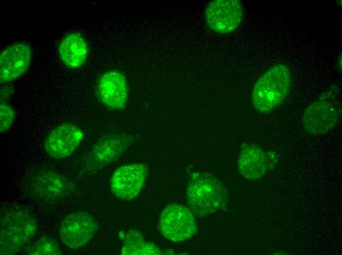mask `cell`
<instances>
[{"instance_id":"cell-1","label":"cell","mask_w":342,"mask_h":255,"mask_svg":"<svg viewBox=\"0 0 342 255\" xmlns=\"http://www.w3.org/2000/svg\"><path fill=\"white\" fill-rule=\"evenodd\" d=\"M37 220L23 206L8 204L0 212V255H12L21 249L35 235Z\"/></svg>"},{"instance_id":"cell-2","label":"cell","mask_w":342,"mask_h":255,"mask_svg":"<svg viewBox=\"0 0 342 255\" xmlns=\"http://www.w3.org/2000/svg\"><path fill=\"white\" fill-rule=\"evenodd\" d=\"M228 201L225 186L208 172H196L189 180L186 202L194 215L204 217L224 208Z\"/></svg>"},{"instance_id":"cell-3","label":"cell","mask_w":342,"mask_h":255,"mask_svg":"<svg viewBox=\"0 0 342 255\" xmlns=\"http://www.w3.org/2000/svg\"><path fill=\"white\" fill-rule=\"evenodd\" d=\"M291 75L288 66L278 63L270 67L256 82L252 94L254 108L269 113L287 98L291 89Z\"/></svg>"},{"instance_id":"cell-4","label":"cell","mask_w":342,"mask_h":255,"mask_svg":"<svg viewBox=\"0 0 342 255\" xmlns=\"http://www.w3.org/2000/svg\"><path fill=\"white\" fill-rule=\"evenodd\" d=\"M27 195L33 200L47 204L61 202L72 190V184L62 174L47 168L31 172L25 183Z\"/></svg>"},{"instance_id":"cell-5","label":"cell","mask_w":342,"mask_h":255,"mask_svg":"<svg viewBox=\"0 0 342 255\" xmlns=\"http://www.w3.org/2000/svg\"><path fill=\"white\" fill-rule=\"evenodd\" d=\"M158 227L163 236L174 242H181L190 239L198 230L192 212L177 204H171L164 209Z\"/></svg>"},{"instance_id":"cell-6","label":"cell","mask_w":342,"mask_h":255,"mask_svg":"<svg viewBox=\"0 0 342 255\" xmlns=\"http://www.w3.org/2000/svg\"><path fill=\"white\" fill-rule=\"evenodd\" d=\"M98 226L94 218L84 211L71 213L62 220L59 233L68 247L78 249L86 245L94 236Z\"/></svg>"},{"instance_id":"cell-7","label":"cell","mask_w":342,"mask_h":255,"mask_svg":"<svg viewBox=\"0 0 342 255\" xmlns=\"http://www.w3.org/2000/svg\"><path fill=\"white\" fill-rule=\"evenodd\" d=\"M243 16L242 4L238 0H214L205 10V19L209 28L219 34L234 31L240 25Z\"/></svg>"},{"instance_id":"cell-8","label":"cell","mask_w":342,"mask_h":255,"mask_svg":"<svg viewBox=\"0 0 342 255\" xmlns=\"http://www.w3.org/2000/svg\"><path fill=\"white\" fill-rule=\"evenodd\" d=\"M147 172V167L142 163H131L120 166L111 178V191L122 200L135 199L144 185Z\"/></svg>"},{"instance_id":"cell-9","label":"cell","mask_w":342,"mask_h":255,"mask_svg":"<svg viewBox=\"0 0 342 255\" xmlns=\"http://www.w3.org/2000/svg\"><path fill=\"white\" fill-rule=\"evenodd\" d=\"M278 161L273 151L265 152L255 144H245L241 148L237 166L239 172L246 178L259 179L268 170H272Z\"/></svg>"},{"instance_id":"cell-10","label":"cell","mask_w":342,"mask_h":255,"mask_svg":"<svg viewBox=\"0 0 342 255\" xmlns=\"http://www.w3.org/2000/svg\"><path fill=\"white\" fill-rule=\"evenodd\" d=\"M84 137L82 130L71 123H64L54 128L46 136L43 147L46 153L55 159L71 155Z\"/></svg>"},{"instance_id":"cell-11","label":"cell","mask_w":342,"mask_h":255,"mask_svg":"<svg viewBox=\"0 0 342 255\" xmlns=\"http://www.w3.org/2000/svg\"><path fill=\"white\" fill-rule=\"evenodd\" d=\"M126 135L105 136L93 146L86 162L88 172H95L117 160L131 143Z\"/></svg>"},{"instance_id":"cell-12","label":"cell","mask_w":342,"mask_h":255,"mask_svg":"<svg viewBox=\"0 0 342 255\" xmlns=\"http://www.w3.org/2000/svg\"><path fill=\"white\" fill-rule=\"evenodd\" d=\"M31 58L28 44L19 42L4 49L0 54V82L6 83L23 75L28 69Z\"/></svg>"},{"instance_id":"cell-13","label":"cell","mask_w":342,"mask_h":255,"mask_svg":"<svg viewBox=\"0 0 342 255\" xmlns=\"http://www.w3.org/2000/svg\"><path fill=\"white\" fill-rule=\"evenodd\" d=\"M338 119L336 107L324 100H317L305 110L302 122L305 130L312 134H322L330 130Z\"/></svg>"},{"instance_id":"cell-14","label":"cell","mask_w":342,"mask_h":255,"mask_svg":"<svg viewBox=\"0 0 342 255\" xmlns=\"http://www.w3.org/2000/svg\"><path fill=\"white\" fill-rule=\"evenodd\" d=\"M98 91L103 102L114 109L123 108L128 98V86L126 78L120 72L108 71L99 79Z\"/></svg>"},{"instance_id":"cell-15","label":"cell","mask_w":342,"mask_h":255,"mask_svg":"<svg viewBox=\"0 0 342 255\" xmlns=\"http://www.w3.org/2000/svg\"><path fill=\"white\" fill-rule=\"evenodd\" d=\"M58 52L64 64L71 68H78L86 62L88 48L81 34L73 32L62 40L59 45Z\"/></svg>"},{"instance_id":"cell-16","label":"cell","mask_w":342,"mask_h":255,"mask_svg":"<svg viewBox=\"0 0 342 255\" xmlns=\"http://www.w3.org/2000/svg\"><path fill=\"white\" fill-rule=\"evenodd\" d=\"M121 254L125 255L163 254L154 243L146 240L142 234L135 229H131L124 234Z\"/></svg>"},{"instance_id":"cell-17","label":"cell","mask_w":342,"mask_h":255,"mask_svg":"<svg viewBox=\"0 0 342 255\" xmlns=\"http://www.w3.org/2000/svg\"><path fill=\"white\" fill-rule=\"evenodd\" d=\"M30 255H59L61 251L56 240L49 236L40 237L29 246L26 252Z\"/></svg>"},{"instance_id":"cell-18","label":"cell","mask_w":342,"mask_h":255,"mask_svg":"<svg viewBox=\"0 0 342 255\" xmlns=\"http://www.w3.org/2000/svg\"><path fill=\"white\" fill-rule=\"evenodd\" d=\"M15 113L13 108L2 102L0 104V131L3 132L8 130L15 119Z\"/></svg>"}]
</instances>
